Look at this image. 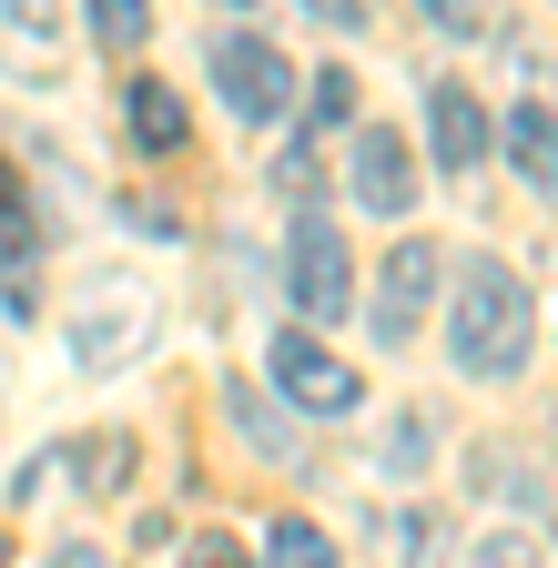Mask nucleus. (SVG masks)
Here are the masks:
<instances>
[{
  "mask_svg": "<svg viewBox=\"0 0 558 568\" xmlns=\"http://www.w3.org/2000/svg\"><path fill=\"white\" fill-rule=\"evenodd\" d=\"M183 568H244V548H234V538H193V558H183Z\"/></svg>",
  "mask_w": 558,
  "mask_h": 568,
  "instance_id": "obj_17",
  "label": "nucleus"
},
{
  "mask_svg": "<svg viewBox=\"0 0 558 568\" xmlns=\"http://www.w3.org/2000/svg\"><path fill=\"white\" fill-rule=\"evenodd\" d=\"M447 355H457L467 376H518V366H528V284H518L498 254H477V264L457 274Z\"/></svg>",
  "mask_w": 558,
  "mask_h": 568,
  "instance_id": "obj_1",
  "label": "nucleus"
},
{
  "mask_svg": "<svg viewBox=\"0 0 558 568\" xmlns=\"http://www.w3.org/2000/svg\"><path fill=\"white\" fill-rule=\"evenodd\" d=\"M214 92H224V112H234V122H285L295 71H285V51H274V41L224 31V41H214Z\"/></svg>",
  "mask_w": 558,
  "mask_h": 568,
  "instance_id": "obj_2",
  "label": "nucleus"
},
{
  "mask_svg": "<svg viewBox=\"0 0 558 568\" xmlns=\"http://www.w3.org/2000/svg\"><path fill=\"white\" fill-rule=\"evenodd\" d=\"M427 295H437V244H416V234H406V244L386 254V274H376V305H366V315H376V335H386V345H406L416 325H427Z\"/></svg>",
  "mask_w": 558,
  "mask_h": 568,
  "instance_id": "obj_5",
  "label": "nucleus"
},
{
  "mask_svg": "<svg viewBox=\"0 0 558 568\" xmlns=\"http://www.w3.org/2000/svg\"><path fill=\"white\" fill-rule=\"evenodd\" d=\"M41 568H112V558H102V548H51Z\"/></svg>",
  "mask_w": 558,
  "mask_h": 568,
  "instance_id": "obj_19",
  "label": "nucleus"
},
{
  "mask_svg": "<svg viewBox=\"0 0 558 568\" xmlns=\"http://www.w3.org/2000/svg\"><path fill=\"white\" fill-rule=\"evenodd\" d=\"M305 112H315V132H335V122H356V71H315V82H305Z\"/></svg>",
  "mask_w": 558,
  "mask_h": 568,
  "instance_id": "obj_12",
  "label": "nucleus"
},
{
  "mask_svg": "<svg viewBox=\"0 0 558 568\" xmlns=\"http://www.w3.org/2000/svg\"><path fill=\"white\" fill-rule=\"evenodd\" d=\"M285 284H295V315H305V325H335L345 305H356V254H345V234L325 224V213H305V224H295Z\"/></svg>",
  "mask_w": 558,
  "mask_h": 568,
  "instance_id": "obj_3",
  "label": "nucleus"
},
{
  "mask_svg": "<svg viewBox=\"0 0 558 568\" xmlns=\"http://www.w3.org/2000/svg\"><path fill=\"white\" fill-rule=\"evenodd\" d=\"M508 163H518L538 193H558V112H548V102H518V112H508Z\"/></svg>",
  "mask_w": 558,
  "mask_h": 568,
  "instance_id": "obj_8",
  "label": "nucleus"
},
{
  "mask_svg": "<svg viewBox=\"0 0 558 568\" xmlns=\"http://www.w3.org/2000/svg\"><path fill=\"white\" fill-rule=\"evenodd\" d=\"M31 254H41V224H31V193H21V173L0 163V274H31Z\"/></svg>",
  "mask_w": 558,
  "mask_h": 568,
  "instance_id": "obj_9",
  "label": "nucleus"
},
{
  "mask_svg": "<svg viewBox=\"0 0 558 568\" xmlns=\"http://www.w3.org/2000/svg\"><path fill=\"white\" fill-rule=\"evenodd\" d=\"M477 568H538V548H528V538H487Z\"/></svg>",
  "mask_w": 558,
  "mask_h": 568,
  "instance_id": "obj_15",
  "label": "nucleus"
},
{
  "mask_svg": "<svg viewBox=\"0 0 558 568\" xmlns=\"http://www.w3.org/2000/svg\"><path fill=\"white\" fill-rule=\"evenodd\" d=\"M143 345V325H132V295H112V315H102V335H82V366H122V355Z\"/></svg>",
  "mask_w": 558,
  "mask_h": 568,
  "instance_id": "obj_13",
  "label": "nucleus"
},
{
  "mask_svg": "<svg viewBox=\"0 0 558 568\" xmlns=\"http://www.w3.org/2000/svg\"><path fill=\"white\" fill-rule=\"evenodd\" d=\"M356 203H366V213H386V224H406V203H416L406 132H356Z\"/></svg>",
  "mask_w": 558,
  "mask_h": 568,
  "instance_id": "obj_6",
  "label": "nucleus"
},
{
  "mask_svg": "<svg viewBox=\"0 0 558 568\" xmlns=\"http://www.w3.org/2000/svg\"><path fill=\"white\" fill-rule=\"evenodd\" d=\"M315 21H335V31H366V0H305Z\"/></svg>",
  "mask_w": 558,
  "mask_h": 568,
  "instance_id": "obj_18",
  "label": "nucleus"
},
{
  "mask_svg": "<svg viewBox=\"0 0 558 568\" xmlns=\"http://www.w3.org/2000/svg\"><path fill=\"white\" fill-rule=\"evenodd\" d=\"M264 568H335V538L315 518H274L264 528Z\"/></svg>",
  "mask_w": 558,
  "mask_h": 568,
  "instance_id": "obj_11",
  "label": "nucleus"
},
{
  "mask_svg": "<svg viewBox=\"0 0 558 568\" xmlns=\"http://www.w3.org/2000/svg\"><path fill=\"white\" fill-rule=\"evenodd\" d=\"M427 142H437L447 173H477L487 163V112H477L467 82H427Z\"/></svg>",
  "mask_w": 558,
  "mask_h": 568,
  "instance_id": "obj_7",
  "label": "nucleus"
},
{
  "mask_svg": "<svg viewBox=\"0 0 558 568\" xmlns=\"http://www.w3.org/2000/svg\"><path fill=\"white\" fill-rule=\"evenodd\" d=\"M274 386H285V396H295L305 416H325V426L366 406V376L345 366V355H325L315 335H274Z\"/></svg>",
  "mask_w": 558,
  "mask_h": 568,
  "instance_id": "obj_4",
  "label": "nucleus"
},
{
  "mask_svg": "<svg viewBox=\"0 0 558 568\" xmlns=\"http://www.w3.org/2000/svg\"><path fill=\"white\" fill-rule=\"evenodd\" d=\"M92 31H102L112 51H143V31H153V11H143V0H92Z\"/></svg>",
  "mask_w": 558,
  "mask_h": 568,
  "instance_id": "obj_14",
  "label": "nucleus"
},
{
  "mask_svg": "<svg viewBox=\"0 0 558 568\" xmlns=\"http://www.w3.org/2000/svg\"><path fill=\"white\" fill-rule=\"evenodd\" d=\"M122 112H132V142H143V153H173V142H183V102L163 82H132Z\"/></svg>",
  "mask_w": 558,
  "mask_h": 568,
  "instance_id": "obj_10",
  "label": "nucleus"
},
{
  "mask_svg": "<svg viewBox=\"0 0 558 568\" xmlns=\"http://www.w3.org/2000/svg\"><path fill=\"white\" fill-rule=\"evenodd\" d=\"M427 21H437V31H477L487 11H477V0H427Z\"/></svg>",
  "mask_w": 558,
  "mask_h": 568,
  "instance_id": "obj_16",
  "label": "nucleus"
},
{
  "mask_svg": "<svg viewBox=\"0 0 558 568\" xmlns=\"http://www.w3.org/2000/svg\"><path fill=\"white\" fill-rule=\"evenodd\" d=\"M0 568H11V548H0Z\"/></svg>",
  "mask_w": 558,
  "mask_h": 568,
  "instance_id": "obj_20",
  "label": "nucleus"
}]
</instances>
